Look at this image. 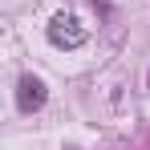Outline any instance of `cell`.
<instances>
[{
	"label": "cell",
	"mask_w": 150,
	"mask_h": 150,
	"mask_svg": "<svg viewBox=\"0 0 150 150\" xmlns=\"http://www.w3.org/2000/svg\"><path fill=\"white\" fill-rule=\"evenodd\" d=\"M16 105H21L25 114L41 110V105H45V81L33 77V73H25L21 81H16Z\"/></svg>",
	"instance_id": "7a4b0ae2"
},
{
	"label": "cell",
	"mask_w": 150,
	"mask_h": 150,
	"mask_svg": "<svg viewBox=\"0 0 150 150\" xmlns=\"http://www.w3.org/2000/svg\"><path fill=\"white\" fill-rule=\"evenodd\" d=\"M49 41L57 49H77V45H85V25L73 12H57L49 21Z\"/></svg>",
	"instance_id": "6da1fadb"
},
{
	"label": "cell",
	"mask_w": 150,
	"mask_h": 150,
	"mask_svg": "<svg viewBox=\"0 0 150 150\" xmlns=\"http://www.w3.org/2000/svg\"><path fill=\"white\" fill-rule=\"evenodd\" d=\"M146 85H150V77H146Z\"/></svg>",
	"instance_id": "3957f363"
}]
</instances>
